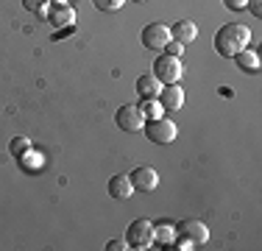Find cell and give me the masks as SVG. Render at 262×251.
Listing matches in <instances>:
<instances>
[{
  "mask_svg": "<svg viewBox=\"0 0 262 251\" xmlns=\"http://www.w3.org/2000/svg\"><path fill=\"white\" fill-rule=\"evenodd\" d=\"M251 42V31L243 23H229L215 34V50L221 56H234Z\"/></svg>",
  "mask_w": 262,
  "mask_h": 251,
  "instance_id": "6da1fadb",
  "label": "cell"
},
{
  "mask_svg": "<svg viewBox=\"0 0 262 251\" xmlns=\"http://www.w3.org/2000/svg\"><path fill=\"white\" fill-rule=\"evenodd\" d=\"M184 67H182V59L179 56H159L157 61H154V78L159 81V84H179V78H182Z\"/></svg>",
  "mask_w": 262,
  "mask_h": 251,
  "instance_id": "277c9868",
  "label": "cell"
},
{
  "mask_svg": "<svg viewBox=\"0 0 262 251\" xmlns=\"http://www.w3.org/2000/svg\"><path fill=\"white\" fill-rule=\"evenodd\" d=\"M23 6H26L28 11H34V14H45V6H48V0H23Z\"/></svg>",
  "mask_w": 262,
  "mask_h": 251,
  "instance_id": "d6986e66",
  "label": "cell"
},
{
  "mask_svg": "<svg viewBox=\"0 0 262 251\" xmlns=\"http://www.w3.org/2000/svg\"><path fill=\"white\" fill-rule=\"evenodd\" d=\"M9 148H11V156H20V159H23V156H28V151H31V142L26 140V137H14Z\"/></svg>",
  "mask_w": 262,
  "mask_h": 251,
  "instance_id": "e0dca14e",
  "label": "cell"
},
{
  "mask_svg": "<svg viewBox=\"0 0 262 251\" xmlns=\"http://www.w3.org/2000/svg\"><path fill=\"white\" fill-rule=\"evenodd\" d=\"M165 50H167V56H182L184 45H182V42H176V39H170V42L165 45Z\"/></svg>",
  "mask_w": 262,
  "mask_h": 251,
  "instance_id": "ffe728a7",
  "label": "cell"
},
{
  "mask_svg": "<svg viewBox=\"0 0 262 251\" xmlns=\"http://www.w3.org/2000/svg\"><path fill=\"white\" fill-rule=\"evenodd\" d=\"M167 42H170V28L162 23H148L145 28H142V45L151 48V50H159L165 48Z\"/></svg>",
  "mask_w": 262,
  "mask_h": 251,
  "instance_id": "52a82bcc",
  "label": "cell"
},
{
  "mask_svg": "<svg viewBox=\"0 0 262 251\" xmlns=\"http://www.w3.org/2000/svg\"><path fill=\"white\" fill-rule=\"evenodd\" d=\"M126 243L128 248H137V251H145L154 246V223L148 218H137V221L128 223L126 229Z\"/></svg>",
  "mask_w": 262,
  "mask_h": 251,
  "instance_id": "3957f363",
  "label": "cell"
},
{
  "mask_svg": "<svg viewBox=\"0 0 262 251\" xmlns=\"http://www.w3.org/2000/svg\"><path fill=\"white\" fill-rule=\"evenodd\" d=\"M92 3H95L98 11H117L126 0H92Z\"/></svg>",
  "mask_w": 262,
  "mask_h": 251,
  "instance_id": "ac0fdd59",
  "label": "cell"
},
{
  "mask_svg": "<svg viewBox=\"0 0 262 251\" xmlns=\"http://www.w3.org/2000/svg\"><path fill=\"white\" fill-rule=\"evenodd\" d=\"M159 90H162V84H159L157 78H154L151 73H148V75H140V78H137V92H140L142 98H157Z\"/></svg>",
  "mask_w": 262,
  "mask_h": 251,
  "instance_id": "5bb4252c",
  "label": "cell"
},
{
  "mask_svg": "<svg viewBox=\"0 0 262 251\" xmlns=\"http://www.w3.org/2000/svg\"><path fill=\"white\" fill-rule=\"evenodd\" d=\"M128 179L134 184V190H140V193H154L159 187V173L154 168H134V173Z\"/></svg>",
  "mask_w": 262,
  "mask_h": 251,
  "instance_id": "9c48e42d",
  "label": "cell"
},
{
  "mask_svg": "<svg viewBox=\"0 0 262 251\" xmlns=\"http://www.w3.org/2000/svg\"><path fill=\"white\" fill-rule=\"evenodd\" d=\"M248 9H251V14L254 17H262V0H248Z\"/></svg>",
  "mask_w": 262,
  "mask_h": 251,
  "instance_id": "603a6c76",
  "label": "cell"
},
{
  "mask_svg": "<svg viewBox=\"0 0 262 251\" xmlns=\"http://www.w3.org/2000/svg\"><path fill=\"white\" fill-rule=\"evenodd\" d=\"M140 106V112H142V117L145 120H154V117H162L165 115V109H162V103L157 98H142V103H137Z\"/></svg>",
  "mask_w": 262,
  "mask_h": 251,
  "instance_id": "2e32d148",
  "label": "cell"
},
{
  "mask_svg": "<svg viewBox=\"0 0 262 251\" xmlns=\"http://www.w3.org/2000/svg\"><path fill=\"white\" fill-rule=\"evenodd\" d=\"M246 3H248V0H223V6L232 9V11H243V9H246Z\"/></svg>",
  "mask_w": 262,
  "mask_h": 251,
  "instance_id": "44dd1931",
  "label": "cell"
},
{
  "mask_svg": "<svg viewBox=\"0 0 262 251\" xmlns=\"http://www.w3.org/2000/svg\"><path fill=\"white\" fill-rule=\"evenodd\" d=\"M142 129H145V137L151 142H159V145H167V142H173L176 140V123L173 120H167L165 115L162 117H154V120H148L145 126H142Z\"/></svg>",
  "mask_w": 262,
  "mask_h": 251,
  "instance_id": "5b68a950",
  "label": "cell"
},
{
  "mask_svg": "<svg viewBox=\"0 0 262 251\" xmlns=\"http://www.w3.org/2000/svg\"><path fill=\"white\" fill-rule=\"evenodd\" d=\"M45 17L53 28H73V25H76V9H73L70 3H53L51 9L45 11Z\"/></svg>",
  "mask_w": 262,
  "mask_h": 251,
  "instance_id": "ba28073f",
  "label": "cell"
},
{
  "mask_svg": "<svg viewBox=\"0 0 262 251\" xmlns=\"http://www.w3.org/2000/svg\"><path fill=\"white\" fill-rule=\"evenodd\" d=\"M195 36H198V25L192 23V20H179V23H173L170 39H176V42H182V45H187V42H192Z\"/></svg>",
  "mask_w": 262,
  "mask_h": 251,
  "instance_id": "7c38bea8",
  "label": "cell"
},
{
  "mask_svg": "<svg viewBox=\"0 0 262 251\" xmlns=\"http://www.w3.org/2000/svg\"><path fill=\"white\" fill-rule=\"evenodd\" d=\"M159 103H162V109L165 112H179L184 106V90L179 84H165L159 90Z\"/></svg>",
  "mask_w": 262,
  "mask_h": 251,
  "instance_id": "30bf717a",
  "label": "cell"
},
{
  "mask_svg": "<svg viewBox=\"0 0 262 251\" xmlns=\"http://www.w3.org/2000/svg\"><path fill=\"white\" fill-rule=\"evenodd\" d=\"M176 237H179V243H182V248H198V246H204V243L209 240V229H207L204 221L190 218V221L179 223Z\"/></svg>",
  "mask_w": 262,
  "mask_h": 251,
  "instance_id": "7a4b0ae2",
  "label": "cell"
},
{
  "mask_svg": "<svg viewBox=\"0 0 262 251\" xmlns=\"http://www.w3.org/2000/svg\"><path fill=\"white\" fill-rule=\"evenodd\" d=\"M109 196L115 201H128L134 196V184H131L128 176H112L109 179Z\"/></svg>",
  "mask_w": 262,
  "mask_h": 251,
  "instance_id": "8fae6325",
  "label": "cell"
},
{
  "mask_svg": "<svg viewBox=\"0 0 262 251\" xmlns=\"http://www.w3.org/2000/svg\"><path fill=\"white\" fill-rule=\"evenodd\" d=\"M134 3H145V0H134Z\"/></svg>",
  "mask_w": 262,
  "mask_h": 251,
  "instance_id": "d4e9b609",
  "label": "cell"
},
{
  "mask_svg": "<svg viewBox=\"0 0 262 251\" xmlns=\"http://www.w3.org/2000/svg\"><path fill=\"white\" fill-rule=\"evenodd\" d=\"M176 240V229L173 226H154V243L162 248H170Z\"/></svg>",
  "mask_w": 262,
  "mask_h": 251,
  "instance_id": "9a60e30c",
  "label": "cell"
},
{
  "mask_svg": "<svg viewBox=\"0 0 262 251\" xmlns=\"http://www.w3.org/2000/svg\"><path fill=\"white\" fill-rule=\"evenodd\" d=\"M232 59L237 61V67L240 70H248V73H257L259 70V56L254 53V50H248V48H243L240 53H234Z\"/></svg>",
  "mask_w": 262,
  "mask_h": 251,
  "instance_id": "4fadbf2b",
  "label": "cell"
},
{
  "mask_svg": "<svg viewBox=\"0 0 262 251\" xmlns=\"http://www.w3.org/2000/svg\"><path fill=\"white\" fill-rule=\"evenodd\" d=\"M115 123L120 126L123 131H140L142 126H145V117H142L140 106L126 103V106H120V109L115 112Z\"/></svg>",
  "mask_w": 262,
  "mask_h": 251,
  "instance_id": "8992f818",
  "label": "cell"
},
{
  "mask_svg": "<svg viewBox=\"0 0 262 251\" xmlns=\"http://www.w3.org/2000/svg\"><path fill=\"white\" fill-rule=\"evenodd\" d=\"M48 3H67V0H48Z\"/></svg>",
  "mask_w": 262,
  "mask_h": 251,
  "instance_id": "cb8c5ba5",
  "label": "cell"
},
{
  "mask_svg": "<svg viewBox=\"0 0 262 251\" xmlns=\"http://www.w3.org/2000/svg\"><path fill=\"white\" fill-rule=\"evenodd\" d=\"M126 248H128L126 240H109L106 243V251H126Z\"/></svg>",
  "mask_w": 262,
  "mask_h": 251,
  "instance_id": "7402d4cb",
  "label": "cell"
}]
</instances>
